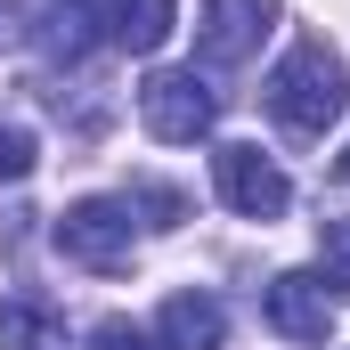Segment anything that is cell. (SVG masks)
I'll list each match as a JSON object with an SVG mask.
<instances>
[{"mask_svg": "<svg viewBox=\"0 0 350 350\" xmlns=\"http://www.w3.org/2000/svg\"><path fill=\"white\" fill-rule=\"evenodd\" d=\"M318 253H326V277L350 293V212H334V220L318 228Z\"/></svg>", "mask_w": 350, "mask_h": 350, "instance_id": "obj_12", "label": "cell"}, {"mask_svg": "<svg viewBox=\"0 0 350 350\" xmlns=\"http://www.w3.org/2000/svg\"><path fill=\"white\" fill-rule=\"evenodd\" d=\"M106 16H114V0H49V16H41V49H49L57 66H82L90 49L106 41Z\"/></svg>", "mask_w": 350, "mask_h": 350, "instance_id": "obj_7", "label": "cell"}, {"mask_svg": "<svg viewBox=\"0 0 350 350\" xmlns=\"http://www.w3.org/2000/svg\"><path fill=\"white\" fill-rule=\"evenodd\" d=\"M212 179H220L228 212H245V220H285V204H293V179L277 172L261 147H220L212 155Z\"/></svg>", "mask_w": 350, "mask_h": 350, "instance_id": "obj_4", "label": "cell"}, {"mask_svg": "<svg viewBox=\"0 0 350 350\" xmlns=\"http://www.w3.org/2000/svg\"><path fill=\"white\" fill-rule=\"evenodd\" d=\"M16 33H25V0H0V49H8Z\"/></svg>", "mask_w": 350, "mask_h": 350, "instance_id": "obj_15", "label": "cell"}, {"mask_svg": "<svg viewBox=\"0 0 350 350\" xmlns=\"http://www.w3.org/2000/svg\"><path fill=\"white\" fill-rule=\"evenodd\" d=\"M172 16H179V0H114L106 41H114V49H131V57H155V49L172 41Z\"/></svg>", "mask_w": 350, "mask_h": 350, "instance_id": "obj_9", "label": "cell"}, {"mask_svg": "<svg viewBox=\"0 0 350 350\" xmlns=\"http://www.w3.org/2000/svg\"><path fill=\"white\" fill-rule=\"evenodd\" d=\"M342 172H350V155H342Z\"/></svg>", "mask_w": 350, "mask_h": 350, "instance_id": "obj_16", "label": "cell"}, {"mask_svg": "<svg viewBox=\"0 0 350 350\" xmlns=\"http://www.w3.org/2000/svg\"><path fill=\"white\" fill-rule=\"evenodd\" d=\"M57 253L74 269H98V277L131 269V204H122V196H82V204H66V212H57Z\"/></svg>", "mask_w": 350, "mask_h": 350, "instance_id": "obj_3", "label": "cell"}, {"mask_svg": "<svg viewBox=\"0 0 350 350\" xmlns=\"http://www.w3.org/2000/svg\"><path fill=\"white\" fill-rule=\"evenodd\" d=\"M90 350H155V342H147V334H139L131 318H106V326L90 334Z\"/></svg>", "mask_w": 350, "mask_h": 350, "instance_id": "obj_14", "label": "cell"}, {"mask_svg": "<svg viewBox=\"0 0 350 350\" xmlns=\"http://www.w3.org/2000/svg\"><path fill=\"white\" fill-rule=\"evenodd\" d=\"M269 114L293 131V139H326L334 122H342L350 106V66L334 57V41L326 33H301L285 57H277V74H269Z\"/></svg>", "mask_w": 350, "mask_h": 350, "instance_id": "obj_1", "label": "cell"}, {"mask_svg": "<svg viewBox=\"0 0 350 350\" xmlns=\"http://www.w3.org/2000/svg\"><path fill=\"white\" fill-rule=\"evenodd\" d=\"M0 350H66V318L49 301H0Z\"/></svg>", "mask_w": 350, "mask_h": 350, "instance_id": "obj_10", "label": "cell"}, {"mask_svg": "<svg viewBox=\"0 0 350 350\" xmlns=\"http://www.w3.org/2000/svg\"><path fill=\"white\" fill-rule=\"evenodd\" d=\"M228 342V318L212 293H172L163 301V350H220Z\"/></svg>", "mask_w": 350, "mask_h": 350, "instance_id": "obj_8", "label": "cell"}, {"mask_svg": "<svg viewBox=\"0 0 350 350\" xmlns=\"http://www.w3.org/2000/svg\"><path fill=\"white\" fill-rule=\"evenodd\" d=\"M131 212H147V228H179L187 220V196L179 187H163V179H131V196H122Z\"/></svg>", "mask_w": 350, "mask_h": 350, "instance_id": "obj_11", "label": "cell"}, {"mask_svg": "<svg viewBox=\"0 0 350 350\" xmlns=\"http://www.w3.org/2000/svg\"><path fill=\"white\" fill-rule=\"evenodd\" d=\"M139 114L163 147H196L212 122H220V90L204 82L196 66H172V74H147L139 82Z\"/></svg>", "mask_w": 350, "mask_h": 350, "instance_id": "obj_2", "label": "cell"}, {"mask_svg": "<svg viewBox=\"0 0 350 350\" xmlns=\"http://www.w3.org/2000/svg\"><path fill=\"white\" fill-rule=\"evenodd\" d=\"M261 318L285 334V342H326V334H334V301H326V285H318L310 269L269 277L261 285Z\"/></svg>", "mask_w": 350, "mask_h": 350, "instance_id": "obj_5", "label": "cell"}, {"mask_svg": "<svg viewBox=\"0 0 350 350\" xmlns=\"http://www.w3.org/2000/svg\"><path fill=\"white\" fill-rule=\"evenodd\" d=\"M269 25H277V0H204L196 49H204V66H245Z\"/></svg>", "mask_w": 350, "mask_h": 350, "instance_id": "obj_6", "label": "cell"}, {"mask_svg": "<svg viewBox=\"0 0 350 350\" xmlns=\"http://www.w3.org/2000/svg\"><path fill=\"white\" fill-rule=\"evenodd\" d=\"M25 172H33V131L25 122H0V187H16Z\"/></svg>", "mask_w": 350, "mask_h": 350, "instance_id": "obj_13", "label": "cell"}]
</instances>
